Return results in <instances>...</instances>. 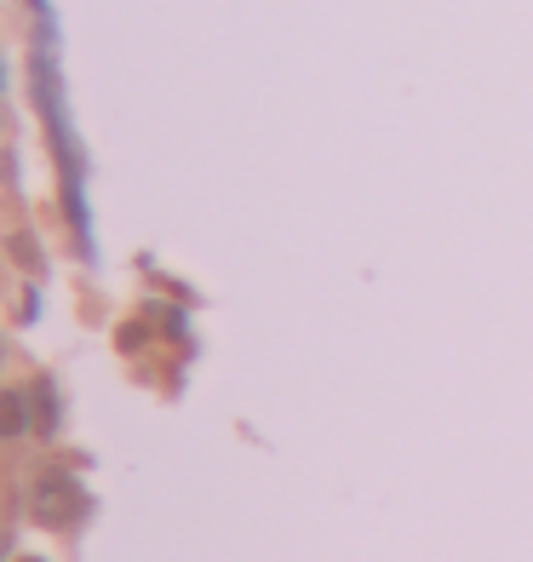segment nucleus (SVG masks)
<instances>
[{
    "instance_id": "1",
    "label": "nucleus",
    "mask_w": 533,
    "mask_h": 562,
    "mask_svg": "<svg viewBox=\"0 0 533 562\" xmlns=\"http://www.w3.org/2000/svg\"><path fill=\"white\" fill-rule=\"evenodd\" d=\"M35 505H41V517H46V522H64V517H75L81 494H75L64 476H46V482H41V494H35Z\"/></svg>"
}]
</instances>
